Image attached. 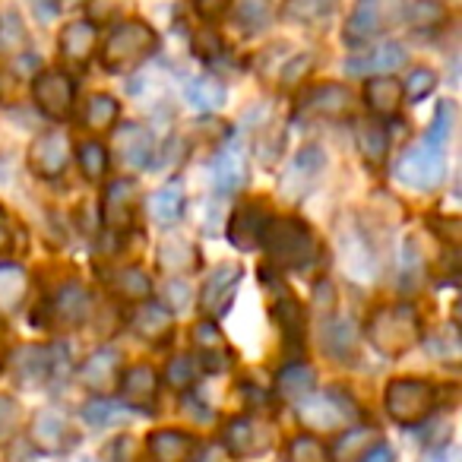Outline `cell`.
Masks as SVG:
<instances>
[{"mask_svg":"<svg viewBox=\"0 0 462 462\" xmlns=\"http://www.w3.org/2000/svg\"><path fill=\"white\" fill-rule=\"evenodd\" d=\"M365 336L380 355L399 358L411 352L421 339V320L411 304H383L365 323Z\"/></svg>","mask_w":462,"mask_h":462,"instance_id":"6da1fadb","label":"cell"},{"mask_svg":"<svg viewBox=\"0 0 462 462\" xmlns=\"http://www.w3.org/2000/svg\"><path fill=\"white\" fill-rule=\"evenodd\" d=\"M260 245L266 247L273 263L282 270H301V266L314 263L317 257L314 228L301 218H270Z\"/></svg>","mask_w":462,"mask_h":462,"instance_id":"7a4b0ae2","label":"cell"},{"mask_svg":"<svg viewBox=\"0 0 462 462\" xmlns=\"http://www.w3.org/2000/svg\"><path fill=\"white\" fill-rule=\"evenodd\" d=\"M159 48V35L149 23L143 20H124L108 32L102 45V64L111 73H127L140 67L149 54Z\"/></svg>","mask_w":462,"mask_h":462,"instance_id":"3957f363","label":"cell"},{"mask_svg":"<svg viewBox=\"0 0 462 462\" xmlns=\"http://www.w3.org/2000/svg\"><path fill=\"white\" fill-rule=\"evenodd\" d=\"M396 178L411 190H437L447 178V140L428 134L402 152L396 162Z\"/></svg>","mask_w":462,"mask_h":462,"instance_id":"277c9868","label":"cell"},{"mask_svg":"<svg viewBox=\"0 0 462 462\" xmlns=\"http://www.w3.org/2000/svg\"><path fill=\"white\" fill-rule=\"evenodd\" d=\"M298 421L310 434H333V430H346L348 424L358 421V409L346 393H308L298 402Z\"/></svg>","mask_w":462,"mask_h":462,"instance_id":"5b68a950","label":"cell"},{"mask_svg":"<svg viewBox=\"0 0 462 462\" xmlns=\"http://www.w3.org/2000/svg\"><path fill=\"white\" fill-rule=\"evenodd\" d=\"M383 405H386V415L399 424H418L434 411L437 405V390L434 383L428 380H418V377H402V380H393L383 393Z\"/></svg>","mask_w":462,"mask_h":462,"instance_id":"8992f818","label":"cell"},{"mask_svg":"<svg viewBox=\"0 0 462 462\" xmlns=\"http://www.w3.org/2000/svg\"><path fill=\"white\" fill-rule=\"evenodd\" d=\"M29 440L42 453H67L77 443V430H73L70 418L60 409H39L29 421Z\"/></svg>","mask_w":462,"mask_h":462,"instance_id":"52a82bcc","label":"cell"},{"mask_svg":"<svg viewBox=\"0 0 462 462\" xmlns=\"http://www.w3.org/2000/svg\"><path fill=\"white\" fill-rule=\"evenodd\" d=\"M73 96H77V86L64 70H42L32 79V98L45 117H54V121L70 117Z\"/></svg>","mask_w":462,"mask_h":462,"instance_id":"ba28073f","label":"cell"},{"mask_svg":"<svg viewBox=\"0 0 462 462\" xmlns=\"http://www.w3.org/2000/svg\"><path fill=\"white\" fill-rule=\"evenodd\" d=\"M339 263L342 270L352 279H367L377 276V257H374V247L367 245V238L361 235V228L352 218H342L339 222Z\"/></svg>","mask_w":462,"mask_h":462,"instance_id":"9c48e42d","label":"cell"},{"mask_svg":"<svg viewBox=\"0 0 462 462\" xmlns=\"http://www.w3.org/2000/svg\"><path fill=\"white\" fill-rule=\"evenodd\" d=\"M241 279H245V270L238 263H218L216 270L206 276L203 291H199V308L209 317H225L241 289Z\"/></svg>","mask_w":462,"mask_h":462,"instance_id":"30bf717a","label":"cell"},{"mask_svg":"<svg viewBox=\"0 0 462 462\" xmlns=\"http://www.w3.org/2000/svg\"><path fill=\"white\" fill-rule=\"evenodd\" d=\"M70 136L64 130H45L32 140L29 146V168H32L39 178H58L64 174V168L70 165Z\"/></svg>","mask_w":462,"mask_h":462,"instance_id":"8fae6325","label":"cell"},{"mask_svg":"<svg viewBox=\"0 0 462 462\" xmlns=\"http://www.w3.org/2000/svg\"><path fill=\"white\" fill-rule=\"evenodd\" d=\"M222 443L231 456L251 459V456H260L273 447V428L257 421V418H235V421L225 424Z\"/></svg>","mask_w":462,"mask_h":462,"instance_id":"7c38bea8","label":"cell"},{"mask_svg":"<svg viewBox=\"0 0 462 462\" xmlns=\"http://www.w3.org/2000/svg\"><path fill=\"white\" fill-rule=\"evenodd\" d=\"M212 184L218 193H235L247 184V149L241 136H231L212 159Z\"/></svg>","mask_w":462,"mask_h":462,"instance_id":"4fadbf2b","label":"cell"},{"mask_svg":"<svg viewBox=\"0 0 462 462\" xmlns=\"http://www.w3.org/2000/svg\"><path fill=\"white\" fill-rule=\"evenodd\" d=\"M355 108H358V96L346 83H320L304 96V111L314 117L342 121V117H352Z\"/></svg>","mask_w":462,"mask_h":462,"instance_id":"5bb4252c","label":"cell"},{"mask_svg":"<svg viewBox=\"0 0 462 462\" xmlns=\"http://www.w3.org/2000/svg\"><path fill=\"white\" fill-rule=\"evenodd\" d=\"M323 162L327 159H323L320 146H304L301 152L289 162V168H285V174H282V193L285 197L301 199L304 193L317 184V178H320V171H323Z\"/></svg>","mask_w":462,"mask_h":462,"instance_id":"9a60e30c","label":"cell"},{"mask_svg":"<svg viewBox=\"0 0 462 462\" xmlns=\"http://www.w3.org/2000/svg\"><path fill=\"white\" fill-rule=\"evenodd\" d=\"M108 155H117V162L127 168H146L152 159V134L143 124H124L111 136Z\"/></svg>","mask_w":462,"mask_h":462,"instance_id":"2e32d148","label":"cell"},{"mask_svg":"<svg viewBox=\"0 0 462 462\" xmlns=\"http://www.w3.org/2000/svg\"><path fill=\"white\" fill-rule=\"evenodd\" d=\"M102 216H105V225L111 231H130L136 218V184L127 178L121 180H111L108 190L102 197Z\"/></svg>","mask_w":462,"mask_h":462,"instance_id":"e0dca14e","label":"cell"},{"mask_svg":"<svg viewBox=\"0 0 462 462\" xmlns=\"http://www.w3.org/2000/svg\"><path fill=\"white\" fill-rule=\"evenodd\" d=\"M266 222H270V212H266V203H245L235 209V216H231V225H228V238L235 247H241V251H254V247L260 245V238H263V228Z\"/></svg>","mask_w":462,"mask_h":462,"instance_id":"ac0fdd59","label":"cell"},{"mask_svg":"<svg viewBox=\"0 0 462 462\" xmlns=\"http://www.w3.org/2000/svg\"><path fill=\"white\" fill-rule=\"evenodd\" d=\"M121 355L115 348H98L86 358V365L79 367V380L86 390L92 393H108L121 383Z\"/></svg>","mask_w":462,"mask_h":462,"instance_id":"d6986e66","label":"cell"},{"mask_svg":"<svg viewBox=\"0 0 462 462\" xmlns=\"http://www.w3.org/2000/svg\"><path fill=\"white\" fill-rule=\"evenodd\" d=\"M51 348L45 346H23L14 352L10 358V371H14L16 383L20 386H42L48 377H51V367H54V358H51Z\"/></svg>","mask_w":462,"mask_h":462,"instance_id":"ffe728a7","label":"cell"},{"mask_svg":"<svg viewBox=\"0 0 462 462\" xmlns=\"http://www.w3.org/2000/svg\"><path fill=\"white\" fill-rule=\"evenodd\" d=\"M405 64V48L399 45V42H383V45L371 48V51L358 54V58H352L346 64V70L352 73V77H390L393 70H399V67Z\"/></svg>","mask_w":462,"mask_h":462,"instance_id":"44dd1931","label":"cell"},{"mask_svg":"<svg viewBox=\"0 0 462 462\" xmlns=\"http://www.w3.org/2000/svg\"><path fill=\"white\" fill-rule=\"evenodd\" d=\"M383 29V0H358L352 16L346 20L348 45H367Z\"/></svg>","mask_w":462,"mask_h":462,"instance_id":"7402d4cb","label":"cell"},{"mask_svg":"<svg viewBox=\"0 0 462 462\" xmlns=\"http://www.w3.org/2000/svg\"><path fill=\"white\" fill-rule=\"evenodd\" d=\"M117 386L124 390V399L134 409H152L155 396H159V374L149 365H134L121 374V383Z\"/></svg>","mask_w":462,"mask_h":462,"instance_id":"603a6c76","label":"cell"},{"mask_svg":"<svg viewBox=\"0 0 462 462\" xmlns=\"http://www.w3.org/2000/svg\"><path fill=\"white\" fill-rule=\"evenodd\" d=\"M358 339H361L358 323L348 320V317H336V320L323 323L320 346L333 361H348V358H352L355 348H358Z\"/></svg>","mask_w":462,"mask_h":462,"instance_id":"cb8c5ba5","label":"cell"},{"mask_svg":"<svg viewBox=\"0 0 462 462\" xmlns=\"http://www.w3.org/2000/svg\"><path fill=\"white\" fill-rule=\"evenodd\" d=\"M134 333L146 342H168L174 333V314L165 308V304H152V301H143L134 314Z\"/></svg>","mask_w":462,"mask_h":462,"instance_id":"d4e9b609","label":"cell"},{"mask_svg":"<svg viewBox=\"0 0 462 462\" xmlns=\"http://www.w3.org/2000/svg\"><path fill=\"white\" fill-rule=\"evenodd\" d=\"M96 45H98L96 23L77 20L60 29L58 48H60V54H64V60H70V64H86V60L92 58V51H96Z\"/></svg>","mask_w":462,"mask_h":462,"instance_id":"484cf974","label":"cell"},{"mask_svg":"<svg viewBox=\"0 0 462 462\" xmlns=\"http://www.w3.org/2000/svg\"><path fill=\"white\" fill-rule=\"evenodd\" d=\"M146 447L155 462H187L193 456V449H197V440L190 434H184V430L165 428V430H152Z\"/></svg>","mask_w":462,"mask_h":462,"instance_id":"4316f807","label":"cell"},{"mask_svg":"<svg viewBox=\"0 0 462 462\" xmlns=\"http://www.w3.org/2000/svg\"><path fill=\"white\" fill-rule=\"evenodd\" d=\"M193 346L199 348L203 365L209 367V371H225V367L231 365V348L212 320H199L197 327H193Z\"/></svg>","mask_w":462,"mask_h":462,"instance_id":"83f0119b","label":"cell"},{"mask_svg":"<svg viewBox=\"0 0 462 462\" xmlns=\"http://www.w3.org/2000/svg\"><path fill=\"white\" fill-rule=\"evenodd\" d=\"M54 320L64 323V327H79L83 320H89L92 314V298L86 289L79 285H64L54 298V308H51Z\"/></svg>","mask_w":462,"mask_h":462,"instance_id":"f1b7e54d","label":"cell"},{"mask_svg":"<svg viewBox=\"0 0 462 462\" xmlns=\"http://www.w3.org/2000/svg\"><path fill=\"white\" fill-rule=\"evenodd\" d=\"M365 105L377 117H390L402 105V83L393 77H371L365 83Z\"/></svg>","mask_w":462,"mask_h":462,"instance_id":"f546056e","label":"cell"},{"mask_svg":"<svg viewBox=\"0 0 462 462\" xmlns=\"http://www.w3.org/2000/svg\"><path fill=\"white\" fill-rule=\"evenodd\" d=\"M29 295V276L23 266L0 263V314H14Z\"/></svg>","mask_w":462,"mask_h":462,"instance_id":"4dcf8cb0","label":"cell"},{"mask_svg":"<svg viewBox=\"0 0 462 462\" xmlns=\"http://www.w3.org/2000/svg\"><path fill=\"white\" fill-rule=\"evenodd\" d=\"M108 285H111V291L127 304H143L152 295V279H149L140 266H124V270H117L115 276L108 279Z\"/></svg>","mask_w":462,"mask_h":462,"instance_id":"1f68e13d","label":"cell"},{"mask_svg":"<svg viewBox=\"0 0 462 462\" xmlns=\"http://www.w3.org/2000/svg\"><path fill=\"white\" fill-rule=\"evenodd\" d=\"M159 266L171 276L178 273H190L197 266V247L184 241L180 235H168L159 241Z\"/></svg>","mask_w":462,"mask_h":462,"instance_id":"d6a6232c","label":"cell"},{"mask_svg":"<svg viewBox=\"0 0 462 462\" xmlns=\"http://www.w3.org/2000/svg\"><path fill=\"white\" fill-rule=\"evenodd\" d=\"M184 187L178 184V180H171V184L159 187V190L149 197V212H152V218L159 225H174L180 216H184Z\"/></svg>","mask_w":462,"mask_h":462,"instance_id":"836d02e7","label":"cell"},{"mask_svg":"<svg viewBox=\"0 0 462 462\" xmlns=\"http://www.w3.org/2000/svg\"><path fill=\"white\" fill-rule=\"evenodd\" d=\"M117 117H121V102H117L115 96H108V92H96V96H89L86 111H83L86 130H92V134H105V130L115 127Z\"/></svg>","mask_w":462,"mask_h":462,"instance_id":"e575fe53","label":"cell"},{"mask_svg":"<svg viewBox=\"0 0 462 462\" xmlns=\"http://www.w3.org/2000/svg\"><path fill=\"white\" fill-rule=\"evenodd\" d=\"M314 367L308 365H285L282 371L276 374V390L282 399H291V402H301L308 393H314Z\"/></svg>","mask_w":462,"mask_h":462,"instance_id":"d590c367","label":"cell"},{"mask_svg":"<svg viewBox=\"0 0 462 462\" xmlns=\"http://www.w3.org/2000/svg\"><path fill=\"white\" fill-rule=\"evenodd\" d=\"M184 96L197 111H218L228 98V89L216 77H197L184 86Z\"/></svg>","mask_w":462,"mask_h":462,"instance_id":"8d00e7d4","label":"cell"},{"mask_svg":"<svg viewBox=\"0 0 462 462\" xmlns=\"http://www.w3.org/2000/svg\"><path fill=\"white\" fill-rule=\"evenodd\" d=\"M83 418L92 424V428H115V424H127L134 418V409L115 402L108 396H96L83 405Z\"/></svg>","mask_w":462,"mask_h":462,"instance_id":"74e56055","label":"cell"},{"mask_svg":"<svg viewBox=\"0 0 462 462\" xmlns=\"http://www.w3.org/2000/svg\"><path fill=\"white\" fill-rule=\"evenodd\" d=\"M358 149L371 165H380L386 159V149H390V130L380 117H371V121H361L358 127Z\"/></svg>","mask_w":462,"mask_h":462,"instance_id":"f35d334b","label":"cell"},{"mask_svg":"<svg viewBox=\"0 0 462 462\" xmlns=\"http://www.w3.org/2000/svg\"><path fill=\"white\" fill-rule=\"evenodd\" d=\"M77 162H79V171H83V178L92 180V184H98V180H102L105 174H108V165H111L108 146H102L98 140L79 143Z\"/></svg>","mask_w":462,"mask_h":462,"instance_id":"ab89813d","label":"cell"},{"mask_svg":"<svg viewBox=\"0 0 462 462\" xmlns=\"http://www.w3.org/2000/svg\"><path fill=\"white\" fill-rule=\"evenodd\" d=\"M443 20H447V7H443L440 0H411L409 7H405V23L415 32H430Z\"/></svg>","mask_w":462,"mask_h":462,"instance_id":"60d3db41","label":"cell"},{"mask_svg":"<svg viewBox=\"0 0 462 462\" xmlns=\"http://www.w3.org/2000/svg\"><path fill=\"white\" fill-rule=\"evenodd\" d=\"M371 443H377V434H374L371 428H352L346 430V434H339V440H336L333 447V462H342V459H358L361 453H365Z\"/></svg>","mask_w":462,"mask_h":462,"instance_id":"b9f144b4","label":"cell"},{"mask_svg":"<svg viewBox=\"0 0 462 462\" xmlns=\"http://www.w3.org/2000/svg\"><path fill=\"white\" fill-rule=\"evenodd\" d=\"M336 7V0H285L282 16L291 23H317L329 16Z\"/></svg>","mask_w":462,"mask_h":462,"instance_id":"7bdbcfd3","label":"cell"},{"mask_svg":"<svg viewBox=\"0 0 462 462\" xmlns=\"http://www.w3.org/2000/svg\"><path fill=\"white\" fill-rule=\"evenodd\" d=\"M273 317L279 320V327H282V333H289L291 339H298L301 336V327H304V310L301 304L295 301V298L289 295V291H282L276 301V308H273Z\"/></svg>","mask_w":462,"mask_h":462,"instance_id":"ee69618b","label":"cell"},{"mask_svg":"<svg viewBox=\"0 0 462 462\" xmlns=\"http://www.w3.org/2000/svg\"><path fill=\"white\" fill-rule=\"evenodd\" d=\"M289 462H333L320 440L314 434H298L289 440Z\"/></svg>","mask_w":462,"mask_h":462,"instance_id":"f6af8a7d","label":"cell"},{"mask_svg":"<svg viewBox=\"0 0 462 462\" xmlns=\"http://www.w3.org/2000/svg\"><path fill=\"white\" fill-rule=\"evenodd\" d=\"M434 89H437V73L430 70V67H411L409 79L402 83V98L421 102V98H428Z\"/></svg>","mask_w":462,"mask_h":462,"instance_id":"bcb514c9","label":"cell"},{"mask_svg":"<svg viewBox=\"0 0 462 462\" xmlns=\"http://www.w3.org/2000/svg\"><path fill=\"white\" fill-rule=\"evenodd\" d=\"M23 424V405L14 396L0 393V443L14 440V434Z\"/></svg>","mask_w":462,"mask_h":462,"instance_id":"7dc6e473","label":"cell"},{"mask_svg":"<svg viewBox=\"0 0 462 462\" xmlns=\"http://www.w3.org/2000/svg\"><path fill=\"white\" fill-rule=\"evenodd\" d=\"M430 352L437 355V358L449 361V365H456L462 355V346H459V333H456V327L449 323V327H443L440 333L430 339Z\"/></svg>","mask_w":462,"mask_h":462,"instance_id":"c3c4849f","label":"cell"},{"mask_svg":"<svg viewBox=\"0 0 462 462\" xmlns=\"http://www.w3.org/2000/svg\"><path fill=\"white\" fill-rule=\"evenodd\" d=\"M165 380L171 386H178V390H187V386L197 380V361H193L190 355H178V358H171Z\"/></svg>","mask_w":462,"mask_h":462,"instance_id":"681fc988","label":"cell"},{"mask_svg":"<svg viewBox=\"0 0 462 462\" xmlns=\"http://www.w3.org/2000/svg\"><path fill=\"white\" fill-rule=\"evenodd\" d=\"M190 48L197 58H216V54H222V39H218L216 29H197L190 39Z\"/></svg>","mask_w":462,"mask_h":462,"instance_id":"f907efd6","label":"cell"},{"mask_svg":"<svg viewBox=\"0 0 462 462\" xmlns=\"http://www.w3.org/2000/svg\"><path fill=\"white\" fill-rule=\"evenodd\" d=\"M285 149V134L279 127H266L260 134V155H263V165H273V162L282 155Z\"/></svg>","mask_w":462,"mask_h":462,"instance_id":"816d5d0a","label":"cell"},{"mask_svg":"<svg viewBox=\"0 0 462 462\" xmlns=\"http://www.w3.org/2000/svg\"><path fill=\"white\" fill-rule=\"evenodd\" d=\"M310 67H314V58H310V54H298V58L291 60V64H285L282 86H298L310 73Z\"/></svg>","mask_w":462,"mask_h":462,"instance_id":"f5cc1de1","label":"cell"},{"mask_svg":"<svg viewBox=\"0 0 462 462\" xmlns=\"http://www.w3.org/2000/svg\"><path fill=\"white\" fill-rule=\"evenodd\" d=\"M193 10H197L203 20H218L231 10V0H193Z\"/></svg>","mask_w":462,"mask_h":462,"instance_id":"db71d44e","label":"cell"},{"mask_svg":"<svg viewBox=\"0 0 462 462\" xmlns=\"http://www.w3.org/2000/svg\"><path fill=\"white\" fill-rule=\"evenodd\" d=\"M421 462H462V449L447 443V447H434L421 456Z\"/></svg>","mask_w":462,"mask_h":462,"instance_id":"11a10c76","label":"cell"},{"mask_svg":"<svg viewBox=\"0 0 462 462\" xmlns=\"http://www.w3.org/2000/svg\"><path fill=\"white\" fill-rule=\"evenodd\" d=\"M358 462H396V453H393L390 443H371V447L358 456Z\"/></svg>","mask_w":462,"mask_h":462,"instance_id":"9f6ffc18","label":"cell"},{"mask_svg":"<svg viewBox=\"0 0 462 462\" xmlns=\"http://www.w3.org/2000/svg\"><path fill=\"white\" fill-rule=\"evenodd\" d=\"M10 245H14V225H10V216L0 209V254H7Z\"/></svg>","mask_w":462,"mask_h":462,"instance_id":"6f0895ef","label":"cell"},{"mask_svg":"<svg viewBox=\"0 0 462 462\" xmlns=\"http://www.w3.org/2000/svg\"><path fill=\"white\" fill-rule=\"evenodd\" d=\"M32 10L42 20H54L60 14V0H32Z\"/></svg>","mask_w":462,"mask_h":462,"instance_id":"680465c9","label":"cell"},{"mask_svg":"<svg viewBox=\"0 0 462 462\" xmlns=\"http://www.w3.org/2000/svg\"><path fill=\"white\" fill-rule=\"evenodd\" d=\"M79 462H92V459H79Z\"/></svg>","mask_w":462,"mask_h":462,"instance_id":"91938a15","label":"cell"}]
</instances>
